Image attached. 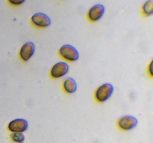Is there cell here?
Instances as JSON below:
<instances>
[{
  "label": "cell",
  "mask_w": 153,
  "mask_h": 143,
  "mask_svg": "<svg viewBox=\"0 0 153 143\" xmlns=\"http://www.w3.org/2000/svg\"><path fill=\"white\" fill-rule=\"evenodd\" d=\"M69 70V66L65 62L55 63L50 70V77L53 79L60 78L65 75Z\"/></svg>",
  "instance_id": "obj_5"
},
{
  "label": "cell",
  "mask_w": 153,
  "mask_h": 143,
  "mask_svg": "<svg viewBox=\"0 0 153 143\" xmlns=\"http://www.w3.org/2000/svg\"><path fill=\"white\" fill-rule=\"evenodd\" d=\"M152 63H153V62H152V61H151L150 63H149V67H148V69H147L148 74H149V77H152V76H153Z\"/></svg>",
  "instance_id": "obj_13"
},
{
  "label": "cell",
  "mask_w": 153,
  "mask_h": 143,
  "mask_svg": "<svg viewBox=\"0 0 153 143\" xmlns=\"http://www.w3.org/2000/svg\"><path fill=\"white\" fill-rule=\"evenodd\" d=\"M31 22L33 26L37 28H45L49 26L51 20L47 15L42 13H37L31 18Z\"/></svg>",
  "instance_id": "obj_4"
},
{
  "label": "cell",
  "mask_w": 153,
  "mask_h": 143,
  "mask_svg": "<svg viewBox=\"0 0 153 143\" xmlns=\"http://www.w3.org/2000/svg\"><path fill=\"white\" fill-rule=\"evenodd\" d=\"M58 55L65 60L69 62H74L79 57V55L76 48L71 45H64L58 50Z\"/></svg>",
  "instance_id": "obj_2"
},
{
  "label": "cell",
  "mask_w": 153,
  "mask_h": 143,
  "mask_svg": "<svg viewBox=\"0 0 153 143\" xmlns=\"http://www.w3.org/2000/svg\"><path fill=\"white\" fill-rule=\"evenodd\" d=\"M25 1V0H7V2L12 6H19Z\"/></svg>",
  "instance_id": "obj_12"
},
{
  "label": "cell",
  "mask_w": 153,
  "mask_h": 143,
  "mask_svg": "<svg viewBox=\"0 0 153 143\" xmlns=\"http://www.w3.org/2000/svg\"><path fill=\"white\" fill-rule=\"evenodd\" d=\"M63 89L67 94H73L77 89L76 82L71 77H67L63 82Z\"/></svg>",
  "instance_id": "obj_9"
},
{
  "label": "cell",
  "mask_w": 153,
  "mask_h": 143,
  "mask_svg": "<svg viewBox=\"0 0 153 143\" xmlns=\"http://www.w3.org/2000/svg\"><path fill=\"white\" fill-rule=\"evenodd\" d=\"M141 13L143 16H149L153 13V0H148L142 5Z\"/></svg>",
  "instance_id": "obj_10"
},
{
  "label": "cell",
  "mask_w": 153,
  "mask_h": 143,
  "mask_svg": "<svg viewBox=\"0 0 153 143\" xmlns=\"http://www.w3.org/2000/svg\"><path fill=\"white\" fill-rule=\"evenodd\" d=\"M114 92V86L111 83H104L99 86L94 92V99L98 103H103L107 101Z\"/></svg>",
  "instance_id": "obj_1"
},
{
  "label": "cell",
  "mask_w": 153,
  "mask_h": 143,
  "mask_svg": "<svg viewBox=\"0 0 153 143\" xmlns=\"http://www.w3.org/2000/svg\"><path fill=\"white\" fill-rule=\"evenodd\" d=\"M10 138L15 142L18 143H22L25 140V136L22 133L20 132H16V133H12L10 134Z\"/></svg>",
  "instance_id": "obj_11"
},
{
  "label": "cell",
  "mask_w": 153,
  "mask_h": 143,
  "mask_svg": "<svg viewBox=\"0 0 153 143\" xmlns=\"http://www.w3.org/2000/svg\"><path fill=\"white\" fill-rule=\"evenodd\" d=\"M104 12L105 7L102 4H98L93 6L88 10V14H87L88 21L91 22H94L100 20L102 18V16H103V14H104Z\"/></svg>",
  "instance_id": "obj_6"
},
{
  "label": "cell",
  "mask_w": 153,
  "mask_h": 143,
  "mask_svg": "<svg viewBox=\"0 0 153 143\" xmlns=\"http://www.w3.org/2000/svg\"><path fill=\"white\" fill-rule=\"evenodd\" d=\"M7 128L12 133H22L26 130L28 128V122L23 119H13L8 124Z\"/></svg>",
  "instance_id": "obj_7"
},
{
  "label": "cell",
  "mask_w": 153,
  "mask_h": 143,
  "mask_svg": "<svg viewBox=\"0 0 153 143\" xmlns=\"http://www.w3.org/2000/svg\"><path fill=\"white\" fill-rule=\"evenodd\" d=\"M34 53V45L31 42L25 43L19 51V57L23 62H27Z\"/></svg>",
  "instance_id": "obj_8"
},
{
  "label": "cell",
  "mask_w": 153,
  "mask_h": 143,
  "mask_svg": "<svg viewBox=\"0 0 153 143\" xmlns=\"http://www.w3.org/2000/svg\"><path fill=\"white\" fill-rule=\"evenodd\" d=\"M137 119L131 116H125L120 118L117 122V126L122 130H130L137 125Z\"/></svg>",
  "instance_id": "obj_3"
}]
</instances>
